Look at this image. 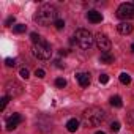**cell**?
Here are the masks:
<instances>
[{
	"label": "cell",
	"instance_id": "6da1fadb",
	"mask_svg": "<svg viewBox=\"0 0 134 134\" xmlns=\"http://www.w3.org/2000/svg\"><path fill=\"white\" fill-rule=\"evenodd\" d=\"M104 118H106V112L98 106H90L82 112V121L87 128H93V126L101 125Z\"/></svg>",
	"mask_w": 134,
	"mask_h": 134
},
{
	"label": "cell",
	"instance_id": "7a4b0ae2",
	"mask_svg": "<svg viewBox=\"0 0 134 134\" xmlns=\"http://www.w3.org/2000/svg\"><path fill=\"white\" fill-rule=\"evenodd\" d=\"M58 11H57V8L54 7V5H43L38 11H36V14H35V21L38 22V24H41V25H49V24H54L58 18Z\"/></svg>",
	"mask_w": 134,
	"mask_h": 134
},
{
	"label": "cell",
	"instance_id": "3957f363",
	"mask_svg": "<svg viewBox=\"0 0 134 134\" xmlns=\"http://www.w3.org/2000/svg\"><path fill=\"white\" fill-rule=\"evenodd\" d=\"M74 41L77 43V46H79L81 49L87 51V49H90V47L93 46L95 38H93L92 32H88L87 29H79V30H76V33H74Z\"/></svg>",
	"mask_w": 134,
	"mask_h": 134
},
{
	"label": "cell",
	"instance_id": "277c9868",
	"mask_svg": "<svg viewBox=\"0 0 134 134\" xmlns=\"http://www.w3.org/2000/svg\"><path fill=\"white\" fill-rule=\"evenodd\" d=\"M32 54H33L36 58H40V60H49L51 55H52V47H51V44H49L47 41L41 40L40 43L33 44Z\"/></svg>",
	"mask_w": 134,
	"mask_h": 134
},
{
	"label": "cell",
	"instance_id": "5b68a950",
	"mask_svg": "<svg viewBox=\"0 0 134 134\" xmlns=\"http://www.w3.org/2000/svg\"><path fill=\"white\" fill-rule=\"evenodd\" d=\"M117 16L123 21H128V19H134V3L131 2H126V3H121L118 8H117Z\"/></svg>",
	"mask_w": 134,
	"mask_h": 134
},
{
	"label": "cell",
	"instance_id": "8992f818",
	"mask_svg": "<svg viewBox=\"0 0 134 134\" xmlns=\"http://www.w3.org/2000/svg\"><path fill=\"white\" fill-rule=\"evenodd\" d=\"M95 43H96V47H98L99 51H103V52H109L110 47H112V43H110V40L107 38V35H104V33H101V32L95 35Z\"/></svg>",
	"mask_w": 134,
	"mask_h": 134
},
{
	"label": "cell",
	"instance_id": "52a82bcc",
	"mask_svg": "<svg viewBox=\"0 0 134 134\" xmlns=\"http://www.w3.org/2000/svg\"><path fill=\"white\" fill-rule=\"evenodd\" d=\"M5 92H7V96L10 98H16L22 93V85L16 81H8L5 84Z\"/></svg>",
	"mask_w": 134,
	"mask_h": 134
},
{
	"label": "cell",
	"instance_id": "ba28073f",
	"mask_svg": "<svg viewBox=\"0 0 134 134\" xmlns=\"http://www.w3.org/2000/svg\"><path fill=\"white\" fill-rule=\"evenodd\" d=\"M22 121V117H21V114H13L8 120H7V129H14V128H18V125Z\"/></svg>",
	"mask_w": 134,
	"mask_h": 134
},
{
	"label": "cell",
	"instance_id": "9c48e42d",
	"mask_svg": "<svg viewBox=\"0 0 134 134\" xmlns=\"http://www.w3.org/2000/svg\"><path fill=\"white\" fill-rule=\"evenodd\" d=\"M87 19H88L92 24H99V22L103 21V14H101L99 11H96V10H90V11L87 13Z\"/></svg>",
	"mask_w": 134,
	"mask_h": 134
},
{
	"label": "cell",
	"instance_id": "30bf717a",
	"mask_svg": "<svg viewBox=\"0 0 134 134\" xmlns=\"http://www.w3.org/2000/svg\"><path fill=\"white\" fill-rule=\"evenodd\" d=\"M117 30H118V33H121V35H129V33H132L134 27H132V24H129V22H120V24L117 25Z\"/></svg>",
	"mask_w": 134,
	"mask_h": 134
},
{
	"label": "cell",
	"instance_id": "8fae6325",
	"mask_svg": "<svg viewBox=\"0 0 134 134\" xmlns=\"http://www.w3.org/2000/svg\"><path fill=\"white\" fill-rule=\"evenodd\" d=\"M76 79H77L81 87H88V84H90V74L88 73H77Z\"/></svg>",
	"mask_w": 134,
	"mask_h": 134
},
{
	"label": "cell",
	"instance_id": "7c38bea8",
	"mask_svg": "<svg viewBox=\"0 0 134 134\" xmlns=\"http://www.w3.org/2000/svg\"><path fill=\"white\" fill-rule=\"evenodd\" d=\"M66 129H68V132H76L79 129V120L77 118H70L66 121Z\"/></svg>",
	"mask_w": 134,
	"mask_h": 134
},
{
	"label": "cell",
	"instance_id": "4fadbf2b",
	"mask_svg": "<svg viewBox=\"0 0 134 134\" xmlns=\"http://www.w3.org/2000/svg\"><path fill=\"white\" fill-rule=\"evenodd\" d=\"M99 60H101V63H112L114 62V55L110 52H101Z\"/></svg>",
	"mask_w": 134,
	"mask_h": 134
},
{
	"label": "cell",
	"instance_id": "5bb4252c",
	"mask_svg": "<svg viewBox=\"0 0 134 134\" xmlns=\"http://www.w3.org/2000/svg\"><path fill=\"white\" fill-rule=\"evenodd\" d=\"M110 106H112V107H121V106H123L121 98H120V96H112V98H110Z\"/></svg>",
	"mask_w": 134,
	"mask_h": 134
},
{
	"label": "cell",
	"instance_id": "9a60e30c",
	"mask_svg": "<svg viewBox=\"0 0 134 134\" xmlns=\"http://www.w3.org/2000/svg\"><path fill=\"white\" fill-rule=\"evenodd\" d=\"M120 82L125 84V85H128V84L131 82V76H129L128 73H121V74H120Z\"/></svg>",
	"mask_w": 134,
	"mask_h": 134
},
{
	"label": "cell",
	"instance_id": "2e32d148",
	"mask_svg": "<svg viewBox=\"0 0 134 134\" xmlns=\"http://www.w3.org/2000/svg\"><path fill=\"white\" fill-rule=\"evenodd\" d=\"M13 30H14V33H24V32L27 30V25H24V24H18V25L13 27Z\"/></svg>",
	"mask_w": 134,
	"mask_h": 134
},
{
	"label": "cell",
	"instance_id": "e0dca14e",
	"mask_svg": "<svg viewBox=\"0 0 134 134\" xmlns=\"http://www.w3.org/2000/svg\"><path fill=\"white\" fill-rule=\"evenodd\" d=\"M55 85H57L58 88H63V87H66V81H65L63 77H57V79H55Z\"/></svg>",
	"mask_w": 134,
	"mask_h": 134
},
{
	"label": "cell",
	"instance_id": "ac0fdd59",
	"mask_svg": "<svg viewBox=\"0 0 134 134\" xmlns=\"http://www.w3.org/2000/svg\"><path fill=\"white\" fill-rule=\"evenodd\" d=\"M0 101H2V103H0V110H5V107H7L8 101H10V96H3Z\"/></svg>",
	"mask_w": 134,
	"mask_h": 134
},
{
	"label": "cell",
	"instance_id": "d6986e66",
	"mask_svg": "<svg viewBox=\"0 0 134 134\" xmlns=\"http://www.w3.org/2000/svg\"><path fill=\"white\" fill-rule=\"evenodd\" d=\"M54 25H55L57 30H62V29H65V21H63V19H57V21L54 22Z\"/></svg>",
	"mask_w": 134,
	"mask_h": 134
},
{
	"label": "cell",
	"instance_id": "ffe728a7",
	"mask_svg": "<svg viewBox=\"0 0 134 134\" xmlns=\"http://www.w3.org/2000/svg\"><path fill=\"white\" fill-rule=\"evenodd\" d=\"M30 38H32V41H33V44H36V43H40V41L43 40V38H41V36H40L38 33H35V32H33V33H30Z\"/></svg>",
	"mask_w": 134,
	"mask_h": 134
},
{
	"label": "cell",
	"instance_id": "44dd1931",
	"mask_svg": "<svg viewBox=\"0 0 134 134\" xmlns=\"http://www.w3.org/2000/svg\"><path fill=\"white\" fill-rule=\"evenodd\" d=\"M19 74H21V77H22V79H29V74H30V73H29V70H27V68H21Z\"/></svg>",
	"mask_w": 134,
	"mask_h": 134
},
{
	"label": "cell",
	"instance_id": "7402d4cb",
	"mask_svg": "<svg viewBox=\"0 0 134 134\" xmlns=\"http://www.w3.org/2000/svg\"><path fill=\"white\" fill-rule=\"evenodd\" d=\"M118 129H120V123H118V121H112V123H110V131L117 132Z\"/></svg>",
	"mask_w": 134,
	"mask_h": 134
},
{
	"label": "cell",
	"instance_id": "603a6c76",
	"mask_svg": "<svg viewBox=\"0 0 134 134\" xmlns=\"http://www.w3.org/2000/svg\"><path fill=\"white\" fill-rule=\"evenodd\" d=\"M5 65H7V66H10V68H11V66H14V65H16V60H14V58H10V57H8V58H5Z\"/></svg>",
	"mask_w": 134,
	"mask_h": 134
},
{
	"label": "cell",
	"instance_id": "cb8c5ba5",
	"mask_svg": "<svg viewBox=\"0 0 134 134\" xmlns=\"http://www.w3.org/2000/svg\"><path fill=\"white\" fill-rule=\"evenodd\" d=\"M35 76H36V77H40V79H43V77L46 76V73H44V70H41V68H38V70L35 71Z\"/></svg>",
	"mask_w": 134,
	"mask_h": 134
},
{
	"label": "cell",
	"instance_id": "d4e9b609",
	"mask_svg": "<svg viewBox=\"0 0 134 134\" xmlns=\"http://www.w3.org/2000/svg\"><path fill=\"white\" fill-rule=\"evenodd\" d=\"M14 21H16V18H14V16H10V18L5 21V25H7V27H11V24H14Z\"/></svg>",
	"mask_w": 134,
	"mask_h": 134
},
{
	"label": "cell",
	"instance_id": "484cf974",
	"mask_svg": "<svg viewBox=\"0 0 134 134\" xmlns=\"http://www.w3.org/2000/svg\"><path fill=\"white\" fill-rule=\"evenodd\" d=\"M99 82H101V84H107V82H109V76H107V74H101V76H99Z\"/></svg>",
	"mask_w": 134,
	"mask_h": 134
},
{
	"label": "cell",
	"instance_id": "4316f807",
	"mask_svg": "<svg viewBox=\"0 0 134 134\" xmlns=\"http://www.w3.org/2000/svg\"><path fill=\"white\" fill-rule=\"evenodd\" d=\"M55 66H57V68H63V65H62L58 60H55Z\"/></svg>",
	"mask_w": 134,
	"mask_h": 134
},
{
	"label": "cell",
	"instance_id": "83f0119b",
	"mask_svg": "<svg viewBox=\"0 0 134 134\" xmlns=\"http://www.w3.org/2000/svg\"><path fill=\"white\" fill-rule=\"evenodd\" d=\"M58 54H60V55H66V51H65V49H62V51H60Z\"/></svg>",
	"mask_w": 134,
	"mask_h": 134
},
{
	"label": "cell",
	"instance_id": "f1b7e54d",
	"mask_svg": "<svg viewBox=\"0 0 134 134\" xmlns=\"http://www.w3.org/2000/svg\"><path fill=\"white\" fill-rule=\"evenodd\" d=\"M95 134H106V132H104V131H96Z\"/></svg>",
	"mask_w": 134,
	"mask_h": 134
},
{
	"label": "cell",
	"instance_id": "f546056e",
	"mask_svg": "<svg viewBox=\"0 0 134 134\" xmlns=\"http://www.w3.org/2000/svg\"><path fill=\"white\" fill-rule=\"evenodd\" d=\"M131 52H134V43L131 44Z\"/></svg>",
	"mask_w": 134,
	"mask_h": 134
}]
</instances>
